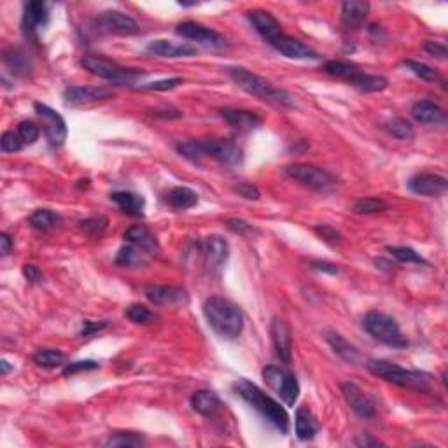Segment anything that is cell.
<instances>
[{"label":"cell","mask_w":448,"mask_h":448,"mask_svg":"<svg viewBox=\"0 0 448 448\" xmlns=\"http://www.w3.org/2000/svg\"><path fill=\"white\" fill-rule=\"evenodd\" d=\"M102 327H106V322H91V320H86V322H84V327H83V333L81 335L88 336V335L95 333V331H100Z\"/></svg>","instance_id":"54"},{"label":"cell","mask_w":448,"mask_h":448,"mask_svg":"<svg viewBox=\"0 0 448 448\" xmlns=\"http://www.w3.org/2000/svg\"><path fill=\"white\" fill-rule=\"evenodd\" d=\"M226 224L228 228H230L231 231H235V233H240V235H245V233H250V231H254V228L250 226L249 223L242 221V219H226Z\"/></svg>","instance_id":"50"},{"label":"cell","mask_w":448,"mask_h":448,"mask_svg":"<svg viewBox=\"0 0 448 448\" xmlns=\"http://www.w3.org/2000/svg\"><path fill=\"white\" fill-rule=\"evenodd\" d=\"M270 46H272L275 51H279L280 55H284L285 58H291V60H319V53L315 51V49L303 44L298 39L285 36L284 32H282L279 37L273 39V41L270 42Z\"/></svg>","instance_id":"14"},{"label":"cell","mask_w":448,"mask_h":448,"mask_svg":"<svg viewBox=\"0 0 448 448\" xmlns=\"http://www.w3.org/2000/svg\"><path fill=\"white\" fill-rule=\"evenodd\" d=\"M352 210L355 214H378V212L387 210V203L382 198H375V196H370V198H361L354 203Z\"/></svg>","instance_id":"39"},{"label":"cell","mask_w":448,"mask_h":448,"mask_svg":"<svg viewBox=\"0 0 448 448\" xmlns=\"http://www.w3.org/2000/svg\"><path fill=\"white\" fill-rule=\"evenodd\" d=\"M314 268L320 270V272H327L331 275L338 273V268L335 265H330V263H324V261H314Z\"/></svg>","instance_id":"55"},{"label":"cell","mask_w":448,"mask_h":448,"mask_svg":"<svg viewBox=\"0 0 448 448\" xmlns=\"http://www.w3.org/2000/svg\"><path fill=\"white\" fill-rule=\"evenodd\" d=\"M284 173L291 179L298 180L303 186L314 189L319 193H330L333 191L336 186V179L331 175L330 172H326L324 168L315 167V165H307V163H295L284 167Z\"/></svg>","instance_id":"7"},{"label":"cell","mask_w":448,"mask_h":448,"mask_svg":"<svg viewBox=\"0 0 448 448\" xmlns=\"http://www.w3.org/2000/svg\"><path fill=\"white\" fill-rule=\"evenodd\" d=\"M96 368H98V362H95V361H77V362H72V365H68L67 368H65L63 375L65 377H68V375H74L79 372H90V370H96Z\"/></svg>","instance_id":"48"},{"label":"cell","mask_w":448,"mask_h":448,"mask_svg":"<svg viewBox=\"0 0 448 448\" xmlns=\"http://www.w3.org/2000/svg\"><path fill=\"white\" fill-rule=\"evenodd\" d=\"M175 32L179 34L180 37L188 39V41L202 42V44L214 46V48H221V46L226 44V39H224L221 34L215 32L214 29H208V26L202 25V23H196V21L179 23Z\"/></svg>","instance_id":"12"},{"label":"cell","mask_w":448,"mask_h":448,"mask_svg":"<svg viewBox=\"0 0 448 448\" xmlns=\"http://www.w3.org/2000/svg\"><path fill=\"white\" fill-rule=\"evenodd\" d=\"M385 130L392 135V137L399 138V141H412L415 137V131L410 121H407L404 118H391L385 121Z\"/></svg>","instance_id":"35"},{"label":"cell","mask_w":448,"mask_h":448,"mask_svg":"<svg viewBox=\"0 0 448 448\" xmlns=\"http://www.w3.org/2000/svg\"><path fill=\"white\" fill-rule=\"evenodd\" d=\"M146 296L154 305H188L189 295L186 289L175 285H148Z\"/></svg>","instance_id":"18"},{"label":"cell","mask_w":448,"mask_h":448,"mask_svg":"<svg viewBox=\"0 0 448 448\" xmlns=\"http://www.w3.org/2000/svg\"><path fill=\"white\" fill-rule=\"evenodd\" d=\"M347 83L352 84L357 90L366 91V93H377V91H384L389 86V81L384 76H373L361 72L357 67H354V71L350 72L347 77Z\"/></svg>","instance_id":"27"},{"label":"cell","mask_w":448,"mask_h":448,"mask_svg":"<svg viewBox=\"0 0 448 448\" xmlns=\"http://www.w3.org/2000/svg\"><path fill=\"white\" fill-rule=\"evenodd\" d=\"M205 158H214L226 167H233L242 161V149L228 138H202Z\"/></svg>","instance_id":"11"},{"label":"cell","mask_w":448,"mask_h":448,"mask_svg":"<svg viewBox=\"0 0 448 448\" xmlns=\"http://www.w3.org/2000/svg\"><path fill=\"white\" fill-rule=\"evenodd\" d=\"M408 188H410L412 193L420 196H439L447 191L448 180L443 175H438V173L422 172L417 173V175H413L408 180Z\"/></svg>","instance_id":"16"},{"label":"cell","mask_w":448,"mask_h":448,"mask_svg":"<svg viewBox=\"0 0 448 448\" xmlns=\"http://www.w3.org/2000/svg\"><path fill=\"white\" fill-rule=\"evenodd\" d=\"M95 26L98 32L112 36H131L138 32V23L121 11H103L95 18Z\"/></svg>","instance_id":"9"},{"label":"cell","mask_w":448,"mask_h":448,"mask_svg":"<svg viewBox=\"0 0 448 448\" xmlns=\"http://www.w3.org/2000/svg\"><path fill=\"white\" fill-rule=\"evenodd\" d=\"M179 84H183V79L180 77H170V79H161V81H154V83L149 84H141L137 86V90L141 91H168L177 88Z\"/></svg>","instance_id":"44"},{"label":"cell","mask_w":448,"mask_h":448,"mask_svg":"<svg viewBox=\"0 0 448 448\" xmlns=\"http://www.w3.org/2000/svg\"><path fill=\"white\" fill-rule=\"evenodd\" d=\"M247 18H249L250 25L254 26V30H256V32L260 34V36L265 39L268 44L273 41V39L279 37L282 34L280 23L277 21V18L273 16L272 13H268V11H263V9L249 11V13H247Z\"/></svg>","instance_id":"21"},{"label":"cell","mask_w":448,"mask_h":448,"mask_svg":"<svg viewBox=\"0 0 448 448\" xmlns=\"http://www.w3.org/2000/svg\"><path fill=\"white\" fill-rule=\"evenodd\" d=\"M36 112L39 118L42 119V123H44V131H46V137H48L49 144H51L53 148H60V146H63L68 135L65 119L61 118L55 109H51V107L41 102L36 103Z\"/></svg>","instance_id":"10"},{"label":"cell","mask_w":448,"mask_h":448,"mask_svg":"<svg viewBox=\"0 0 448 448\" xmlns=\"http://www.w3.org/2000/svg\"><path fill=\"white\" fill-rule=\"evenodd\" d=\"M412 116L415 121L422 123V125H442L445 123V112L438 103L431 102V100H419L413 103Z\"/></svg>","instance_id":"26"},{"label":"cell","mask_w":448,"mask_h":448,"mask_svg":"<svg viewBox=\"0 0 448 448\" xmlns=\"http://www.w3.org/2000/svg\"><path fill=\"white\" fill-rule=\"evenodd\" d=\"M228 72H230V77L233 79V83L238 88H242L245 93L258 96V98L265 100V102L275 103L279 107H285V109H295V98H292V95L287 93L285 90L273 86L265 77L254 74V72L242 67H231L228 68Z\"/></svg>","instance_id":"3"},{"label":"cell","mask_w":448,"mask_h":448,"mask_svg":"<svg viewBox=\"0 0 448 448\" xmlns=\"http://www.w3.org/2000/svg\"><path fill=\"white\" fill-rule=\"evenodd\" d=\"M0 366H2V375H7V373L11 372V366H9V362H7V361L0 362Z\"/></svg>","instance_id":"57"},{"label":"cell","mask_w":448,"mask_h":448,"mask_svg":"<svg viewBox=\"0 0 448 448\" xmlns=\"http://www.w3.org/2000/svg\"><path fill=\"white\" fill-rule=\"evenodd\" d=\"M191 408L203 417H212L221 408V399L214 391H198L191 396Z\"/></svg>","instance_id":"31"},{"label":"cell","mask_w":448,"mask_h":448,"mask_svg":"<svg viewBox=\"0 0 448 448\" xmlns=\"http://www.w3.org/2000/svg\"><path fill=\"white\" fill-rule=\"evenodd\" d=\"M30 226L36 228L39 231H49L55 230L61 224V218L56 214V212L48 210V208H39V210L34 212L29 218Z\"/></svg>","instance_id":"34"},{"label":"cell","mask_w":448,"mask_h":448,"mask_svg":"<svg viewBox=\"0 0 448 448\" xmlns=\"http://www.w3.org/2000/svg\"><path fill=\"white\" fill-rule=\"evenodd\" d=\"M112 96H114L112 90L102 86H71L63 93L65 103L72 107L90 106V103L109 100Z\"/></svg>","instance_id":"13"},{"label":"cell","mask_w":448,"mask_h":448,"mask_svg":"<svg viewBox=\"0 0 448 448\" xmlns=\"http://www.w3.org/2000/svg\"><path fill=\"white\" fill-rule=\"evenodd\" d=\"M81 65H83L84 71H88L90 74L102 77V79L118 84H133L135 81H138L144 76V72L121 67V65L109 60V58L98 55H86L81 60Z\"/></svg>","instance_id":"6"},{"label":"cell","mask_w":448,"mask_h":448,"mask_svg":"<svg viewBox=\"0 0 448 448\" xmlns=\"http://www.w3.org/2000/svg\"><path fill=\"white\" fill-rule=\"evenodd\" d=\"M315 233H317L322 240H326L330 243H338L340 240H342V235H340L335 228L327 226V224H322V226L315 228Z\"/></svg>","instance_id":"49"},{"label":"cell","mask_w":448,"mask_h":448,"mask_svg":"<svg viewBox=\"0 0 448 448\" xmlns=\"http://www.w3.org/2000/svg\"><path fill=\"white\" fill-rule=\"evenodd\" d=\"M326 340L327 343H330L331 349H333V352L336 355H340L343 361L350 362V365H357V362L361 361V352H359L357 347H354L352 343L347 342L342 335L327 333Z\"/></svg>","instance_id":"32"},{"label":"cell","mask_w":448,"mask_h":448,"mask_svg":"<svg viewBox=\"0 0 448 448\" xmlns=\"http://www.w3.org/2000/svg\"><path fill=\"white\" fill-rule=\"evenodd\" d=\"M125 240L131 243V245L138 247V249L146 250L148 254H154L160 250V243H158L156 237L151 233L149 228H146L144 224H135V226L128 228L125 231Z\"/></svg>","instance_id":"25"},{"label":"cell","mask_w":448,"mask_h":448,"mask_svg":"<svg viewBox=\"0 0 448 448\" xmlns=\"http://www.w3.org/2000/svg\"><path fill=\"white\" fill-rule=\"evenodd\" d=\"M111 200L121 208L125 214L133 215V218H142L144 215V198L137 193L131 191H116L111 195Z\"/></svg>","instance_id":"28"},{"label":"cell","mask_w":448,"mask_h":448,"mask_svg":"<svg viewBox=\"0 0 448 448\" xmlns=\"http://www.w3.org/2000/svg\"><path fill=\"white\" fill-rule=\"evenodd\" d=\"M107 447H118V448H137L144 447L146 439L141 434H135V432H116L111 434L109 439L106 442Z\"/></svg>","instance_id":"36"},{"label":"cell","mask_w":448,"mask_h":448,"mask_svg":"<svg viewBox=\"0 0 448 448\" xmlns=\"http://www.w3.org/2000/svg\"><path fill=\"white\" fill-rule=\"evenodd\" d=\"M167 202L170 207L177 208V210H186V208L195 207L198 203V195L193 189L177 186L167 193Z\"/></svg>","instance_id":"33"},{"label":"cell","mask_w":448,"mask_h":448,"mask_svg":"<svg viewBox=\"0 0 448 448\" xmlns=\"http://www.w3.org/2000/svg\"><path fill=\"white\" fill-rule=\"evenodd\" d=\"M23 275H25V279L29 282H32V284H36V282H39L42 279V273L39 272L37 266L34 265H25L23 266Z\"/></svg>","instance_id":"52"},{"label":"cell","mask_w":448,"mask_h":448,"mask_svg":"<svg viewBox=\"0 0 448 448\" xmlns=\"http://www.w3.org/2000/svg\"><path fill=\"white\" fill-rule=\"evenodd\" d=\"M424 49H426V53H429L432 58H438V60H445V58L448 56L447 46L442 44V42L426 41V44H424Z\"/></svg>","instance_id":"47"},{"label":"cell","mask_w":448,"mask_h":448,"mask_svg":"<svg viewBox=\"0 0 448 448\" xmlns=\"http://www.w3.org/2000/svg\"><path fill=\"white\" fill-rule=\"evenodd\" d=\"M151 254L146 250L138 249V247L126 243L119 249L118 256H116V265L123 266V268H141V266L149 265Z\"/></svg>","instance_id":"30"},{"label":"cell","mask_w":448,"mask_h":448,"mask_svg":"<svg viewBox=\"0 0 448 448\" xmlns=\"http://www.w3.org/2000/svg\"><path fill=\"white\" fill-rule=\"evenodd\" d=\"M126 317H128L133 324H141V326H151L158 320V315L153 310H149L144 305L133 303L126 308Z\"/></svg>","instance_id":"37"},{"label":"cell","mask_w":448,"mask_h":448,"mask_svg":"<svg viewBox=\"0 0 448 448\" xmlns=\"http://www.w3.org/2000/svg\"><path fill=\"white\" fill-rule=\"evenodd\" d=\"M235 191H237L238 195L243 196V198H247V200H258V198H260V191H258V188L253 186V184H249V183L240 184V186L235 188Z\"/></svg>","instance_id":"51"},{"label":"cell","mask_w":448,"mask_h":448,"mask_svg":"<svg viewBox=\"0 0 448 448\" xmlns=\"http://www.w3.org/2000/svg\"><path fill=\"white\" fill-rule=\"evenodd\" d=\"M295 429L296 436L303 442L308 439H314L315 434L319 432V422L315 419V415L308 408L301 407L296 410V419H295Z\"/></svg>","instance_id":"29"},{"label":"cell","mask_w":448,"mask_h":448,"mask_svg":"<svg viewBox=\"0 0 448 448\" xmlns=\"http://www.w3.org/2000/svg\"><path fill=\"white\" fill-rule=\"evenodd\" d=\"M11 249H13V238L7 233H2L0 235V253H2V256H7Z\"/></svg>","instance_id":"53"},{"label":"cell","mask_w":448,"mask_h":448,"mask_svg":"<svg viewBox=\"0 0 448 448\" xmlns=\"http://www.w3.org/2000/svg\"><path fill=\"white\" fill-rule=\"evenodd\" d=\"M370 14V4L362 0H349L342 6V21L347 29L357 30L365 25Z\"/></svg>","instance_id":"24"},{"label":"cell","mask_w":448,"mask_h":448,"mask_svg":"<svg viewBox=\"0 0 448 448\" xmlns=\"http://www.w3.org/2000/svg\"><path fill=\"white\" fill-rule=\"evenodd\" d=\"M263 380L287 407H295L300 396V384L295 375L279 366H266L263 370Z\"/></svg>","instance_id":"8"},{"label":"cell","mask_w":448,"mask_h":448,"mask_svg":"<svg viewBox=\"0 0 448 448\" xmlns=\"http://www.w3.org/2000/svg\"><path fill=\"white\" fill-rule=\"evenodd\" d=\"M404 67H408L410 71L415 74L417 77H420L422 81H438L439 79V74L434 71V68L429 67V65L426 63H420V61H415V60H404L403 61Z\"/></svg>","instance_id":"42"},{"label":"cell","mask_w":448,"mask_h":448,"mask_svg":"<svg viewBox=\"0 0 448 448\" xmlns=\"http://www.w3.org/2000/svg\"><path fill=\"white\" fill-rule=\"evenodd\" d=\"M48 19V6L44 2H29L25 6V13H23L21 19L23 34L30 39H36L37 32L42 26H46Z\"/></svg>","instance_id":"20"},{"label":"cell","mask_w":448,"mask_h":448,"mask_svg":"<svg viewBox=\"0 0 448 448\" xmlns=\"http://www.w3.org/2000/svg\"><path fill=\"white\" fill-rule=\"evenodd\" d=\"M203 256H205V265L210 272L219 273L223 266L226 265L228 256H230V245L224 240L221 235H210L203 240Z\"/></svg>","instance_id":"15"},{"label":"cell","mask_w":448,"mask_h":448,"mask_svg":"<svg viewBox=\"0 0 448 448\" xmlns=\"http://www.w3.org/2000/svg\"><path fill=\"white\" fill-rule=\"evenodd\" d=\"M342 394L343 397H345L349 408L355 413V415H359L361 419H373L375 404L372 403V399L361 391L359 385L352 384V382H345V384H342Z\"/></svg>","instance_id":"17"},{"label":"cell","mask_w":448,"mask_h":448,"mask_svg":"<svg viewBox=\"0 0 448 448\" xmlns=\"http://www.w3.org/2000/svg\"><path fill=\"white\" fill-rule=\"evenodd\" d=\"M270 333H272L273 347H275L279 357L285 362V365H289L292 357V333L289 324L285 322L284 319L275 317L272 320Z\"/></svg>","instance_id":"19"},{"label":"cell","mask_w":448,"mask_h":448,"mask_svg":"<svg viewBox=\"0 0 448 448\" xmlns=\"http://www.w3.org/2000/svg\"><path fill=\"white\" fill-rule=\"evenodd\" d=\"M389 254L396 258L399 263H415V265H426V260L412 247H387Z\"/></svg>","instance_id":"40"},{"label":"cell","mask_w":448,"mask_h":448,"mask_svg":"<svg viewBox=\"0 0 448 448\" xmlns=\"http://www.w3.org/2000/svg\"><path fill=\"white\" fill-rule=\"evenodd\" d=\"M355 445L359 447H378V445H384L382 442H378V439H370V438H362V439H355Z\"/></svg>","instance_id":"56"},{"label":"cell","mask_w":448,"mask_h":448,"mask_svg":"<svg viewBox=\"0 0 448 448\" xmlns=\"http://www.w3.org/2000/svg\"><path fill=\"white\" fill-rule=\"evenodd\" d=\"M0 148H2L4 153H18L25 146H23L18 131H4L2 137H0Z\"/></svg>","instance_id":"45"},{"label":"cell","mask_w":448,"mask_h":448,"mask_svg":"<svg viewBox=\"0 0 448 448\" xmlns=\"http://www.w3.org/2000/svg\"><path fill=\"white\" fill-rule=\"evenodd\" d=\"M34 361L44 368H56L65 362V354L58 349H41L34 355Z\"/></svg>","instance_id":"38"},{"label":"cell","mask_w":448,"mask_h":448,"mask_svg":"<svg viewBox=\"0 0 448 448\" xmlns=\"http://www.w3.org/2000/svg\"><path fill=\"white\" fill-rule=\"evenodd\" d=\"M365 330L373 336L378 342L385 343L389 347H396V349H403L408 345L407 336L401 331L399 324L391 315L384 314V312L372 310L365 315Z\"/></svg>","instance_id":"5"},{"label":"cell","mask_w":448,"mask_h":448,"mask_svg":"<svg viewBox=\"0 0 448 448\" xmlns=\"http://www.w3.org/2000/svg\"><path fill=\"white\" fill-rule=\"evenodd\" d=\"M233 391L243 401H247L254 410L260 412L273 427H277L284 434L289 431V415L285 412V408L280 407L279 401H275L268 394L263 392L256 384L245 380V378H240V380H237L233 384Z\"/></svg>","instance_id":"2"},{"label":"cell","mask_w":448,"mask_h":448,"mask_svg":"<svg viewBox=\"0 0 448 448\" xmlns=\"http://www.w3.org/2000/svg\"><path fill=\"white\" fill-rule=\"evenodd\" d=\"M4 61H6L7 67L13 68V72H23L26 71V67H29V58H26L25 53L21 51V49H7L6 53H4Z\"/></svg>","instance_id":"41"},{"label":"cell","mask_w":448,"mask_h":448,"mask_svg":"<svg viewBox=\"0 0 448 448\" xmlns=\"http://www.w3.org/2000/svg\"><path fill=\"white\" fill-rule=\"evenodd\" d=\"M221 116L224 118V121L230 123L231 126H235L240 131H250L260 128L263 125V118L260 114L253 111H245V109H223Z\"/></svg>","instance_id":"23"},{"label":"cell","mask_w":448,"mask_h":448,"mask_svg":"<svg viewBox=\"0 0 448 448\" xmlns=\"http://www.w3.org/2000/svg\"><path fill=\"white\" fill-rule=\"evenodd\" d=\"M366 366L373 375L391 382V384L399 385V387L413 389V391L419 392H427L431 389L432 377L426 372L404 370L391 361H385V359H372Z\"/></svg>","instance_id":"4"},{"label":"cell","mask_w":448,"mask_h":448,"mask_svg":"<svg viewBox=\"0 0 448 448\" xmlns=\"http://www.w3.org/2000/svg\"><path fill=\"white\" fill-rule=\"evenodd\" d=\"M208 326L224 340H235L243 330V314L237 303L223 296H210L203 305Z\"/></svg>","instance_id":"1"},{"label":"cell","mask_w":448,"mask_h":448,"mask_svg":"<svg viewBox=\"0 0 448 448\" xmlns=\"http://www.w3.org/2000/svg\"><path fill=\"white\" fill-rule=\"evenodd\" d=\"M18 135L21 138L23 146L36 144L39 135H41V128L34 121H21L18 125Z\"/></svg>","instance_id":"43"},{"label":"cell","mask_w":448,"mask_h":448,"mask_svg":"<svg viewBox=\"0 0 448 448\" xmlns=\"http://www.w3.org/2000/svg\"><path fill=\"white\" fill-rule=\"evenodd\" d=\"M107 224H109L107 218L98 215V218H90L86 219V221H81V228H83V231H86L88 235H100L102 231H106Z\"/></svg>","instance_id":"46"},{"label":"cell","mask_w":448,"mask_h":448,"mask_svg":"<svg viewBox=\"0 0 448 448\" xmlns=\"http://www.w3.org/2000/svg\"><path fill=\"white\" fill-rule=\"evenodd\" d=\"M148 53L160 58H184L193 56L196 53V48L189 44H179V42L167 41V39H158L148 44Z\"/></svg>","instance_id":"22"}]
</instances>
